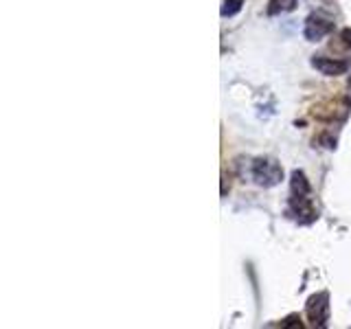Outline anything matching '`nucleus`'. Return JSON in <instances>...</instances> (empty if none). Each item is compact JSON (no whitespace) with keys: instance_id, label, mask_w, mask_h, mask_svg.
Masks as SVG:
<instances>
[{"instance_id":"obj_1","label":"nucleus","mask_w":351,"mask_h":329,"mask_svg":"<svg viewBox=\"0 0 351 329\" xmlns=\"http://www.w3.org/2000/svg\"><path fill=\"white\" fill-rule=\"evenodd\" d=\"M314 66L325 75H340V73L347 71L345 62H336L332 58H318V60H314Z\"/></svg>"},{"instance_id":"obj_2","label":"nucleus","mask_w":351,"mask_h":329,"mask_svg":"<svg viewBox=\"0 0 351 329\" xmlns=\"http://www.w3.org/2000/svg\"><path fill=\"white\" fill-rule=\"evenodd\" d=\"M329 29H332L329 22H325L321 18H310V22H307V29H305V36L310 40H318V38H323Z\"/></svg>"},{"instance_id":"obj_3","label":"nucleus","mask_w":351,"mask_h":329,"mask_svg":"<svg viewBox=\"0 0 351 329\" xmlns=\"http://www.w3.org/2000/svg\"><path fill=\"white\" fill-rule=\"evenodd\" d=\"M294 3L296 0H272V7L268 9L270 14H277V11H290L292 7H294Z\"/></svg>"},{"instance_id":"obj_4","label":"nucleus","mask_w":351,"mask_h":329,"mask_svg":"<svg viewBox=\"0 0 351 329\" xmlns=\"http://www.w3.org/2000/svg\"><path fill=\"white\" fill-rule=\"evenodd\" d=\"M239 3H241V0H226V5H230V9L222 11V14H224V16H230V14H235V11L239 9Z\"/></svg>"}]
</instances>
